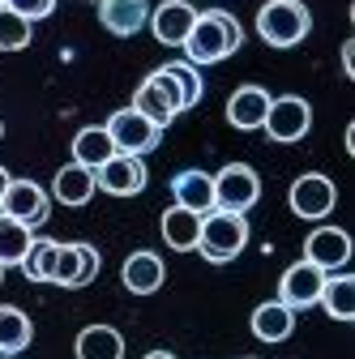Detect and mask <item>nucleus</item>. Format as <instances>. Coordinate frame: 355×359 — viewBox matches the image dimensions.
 I'll use <instances>...</instances> for the list:
<instances>
[{
  "instance_id": "nucleus-1",
  "label": "nucleus",
  "mask_w": 355,
  "mask_h": 359,
  "mask_svg": "<svg viewBox=\"0 0 355 359\" xmlns=\"http://www.w3.org/2000/svg\"><path fill=\"white\" fill-rule=\"evenodd\" d=\"M240 43H244V30L227 9H206V13H197L193 30L185 39V56H189V65H218V60L236 56Z\"/></svg>"
},
{
  "instance_id": "nucleus-2",
  "label": "nucleus",
  "mask_w": 355,
  "mask_h": 359,
  "mask_svg": "<svg viewBox=\"0 0 355 359\" xmlns=\"http://www.w3.org/2000/svg\"><path fill=\"white\" fill-rule=\"evenodd\" d=\"M248 244V218L232 214V210H210L201 214V236H197V252L210 265H227L244 252Z\"/></svg>"
},
{
  "instance_id": "nucleus-3",
  "label": "nucleus",
  "mask_w": 355,
  "mask_h": 359,
  "mask_svg": "<svg viewBox=\"0 0 355 359\" xmlns=\"http://www.w3.org/2000/svg\"><path fill=\"white\" fill-rule=\"evenodd\" d=\"M308 30H313V18L304 0H265L257 9V34L270 48H295L308 39Z\"/></svg>"
},
{
  "instance_id": "nucleus-4",
  "label": "nucleus",
  "mask_w": 355,
  "mask_h": 359,
  "mask_svg": "<svg viewBox=\"0 0 355 359\" xmlns=\"http://www.w3.org/2000/svg\"><path fill=\"white\" fill-rule=\"evenodd\" d=\"M257 201H261V175L248 163H227L214 175V210L248 214Z\"/></svg>"
},
{
  "instance_id": "nucleus-5",
  "label": "nucleus",
  "mask_w": 355,
  "mask_h": 359,
  "mask_svg": "<svg viewBox=\"0 0 355 359\" xmlns=\"http://www.w3.org/2000/svg\"><path fill=\"white\" fill-rule=\"evenodd\" d=\"M107 128V137H112V146H116V154H150L159 142H163V128H154L146 116H138L133 107H120V111H112V120L103 124Z\"/></svg>"
},
{
  "instance_id": "nucleus-6",
  "label": "nucleus",
  "mask_w": 355,
  "mask_h": 359,
  "mask_svg": "<svg viewBox=\"0 0 355 359\" xmlns=\"http://www.w3.org/2000/svg\"><path fill=\"white\" fill-rule=\"evenodd\" d=\"M265 137L279 142V146H291L300 142L308 128H313V107L300 95H283V99H270V111H265Z\"/></svg>"
},
{
  "instance_id": "nucleus-7",
  "label": "nucleus",
  "mask_w": 355,
  "mask_h": 359,
  "mask_svg": "<svg viewBox=\"0 0 355 359\" xmlns=\"http://www.w3.org/2000/svg\"><path fill=\"white\" fill-rule=\"evenodd\" d=\"M287 201H291V214H295V218H304V222H321V218L338 205V189H334L330 175L308 171V175H300L295 184H291Z\"/></svg>"
},
{
  "instance_id": "nucleus-8",
  "label": "nucleus",
  "mask_w": 355,
  "mask_h": 359,
  "mask_svg": "<svg viewBox=\"0 0 355 359\" xmlns=\"http://www.w3.org/2000/svg\"><path fill=\"white\" fill-rule=\"evenodd\" d=\"M0 214H9L18 222H26V227H43L52 214V197L43 184H34V180H9V189H5V201H0Z\"/></svg>"
},
{
  "instance_id": "nucleus-9",
  "label": "nucleus",
  "mask_w": 355,
  "mask_h": 359,
  "mask_svg": "<svg viewBox=\"0 0 355 359\" xmlns=\"http://www.w3.org/2000/svg\"><path fill=\"white\" fill-rule=\"evenodd\" d=\"M146 180H150V171H146V163L138 154H112L95 171V184L103 193H112V197H138L146 189Z\"/></svg>"
},
{
  "instance_id": "nucleus-10",
  "label": "nucleus",
  "mask_w": 355,
  "mask_h": 359,
  "mask_svg": "<svg viewBox=\"0 0 355 359\" xmlns=\"http://www.w3.org/2000/svg\"><path fill=\"white\" fill-rule=\"evenodd\" d=\"M321 287H326V269H317L313 261H295L279 278V299L291 312H300V308H313L321 299Z\"/></svg>"
},
{
  "instance_id": "nucleus-11",
  "label": "nucleus",
  "mask_w": 355,
  "mask_h": 359,
  "mask_svg": "<svg viewBox=\"0 0 355 359\" xmlns=\"http://www.w3.org/2000/svg\"><path fill=\"white\" fill-rule=\"evenodd\" d=\"M95 278H99V248L95 244H60L52 283L77 291V287H91Z\"/></svg>"
},
{
  "instance_id": "nucleus-12",
  "label": "nucleus",
  "mask_w": 355,
  "mask_h": 359,
  "mask_svg": "<svg viewBox=\"0 0 355 359\" xmlns=\"http://www.w3.org/2000/svg\"><path fill=\"white\" fill-rule=\"evenodd\" d=\"M304 261H313L317 269L334 274V269H342L351 261V236L342 227H313L304 240Z\"/></svg>"
},
{
  "instance_id": "nucleus-13",
  "label": "nucleus",
  "mask_w": 355,
  "mask_h": 359,
  "mask_svg": "<svg viewBox=\"0 0 355 359\" xmlns=\"http://www.w3.org/2000/svg\"><path fill=\"white\" fill-rule=\"evenodd\" d=\"M193 22H197V9L189 0H163L159 9H150V30L163 48H185Z\"/></svg>"
},
{
  "instance_id": "nucleus-14",
  "label": "nucleus",
  "mask_w": 355,
  "mask_h": 359,
  "mask_svg": "<svg viewBox=\"0 0 355 359\" xmlns=\"http://www.w3.org/2000/svg\"><path fill=\"white\" fill-rule=\"evenodd\" d=\"M270 90L265 86H240L236 95L227 99V124L240 128V133H253L265 124V111H270Z\"/></svg>"
},
{
  "instance_id": "nucleus-15",
  "label": "nucleus",
  "mask_w": 355,
  "mask_h": 359,
  "mask_svg": "<svg viewBox=\"0 0 355 359\" xmlns=\"http://www.w3.org/2000/svg\"><path fill=\"white\" fill-rule=\"evenodd\" d=\"M99 22L107 34L128 39L150 22V0H99Z\"/></svg>"
},
{
  "instance_id": "nucleus-16",
  "label": "nucleus",
  "mask_w": 355,
  "mask_h": 359,
  "mask_svg": "<svg viewBox=\"0 0 355 359\" xmlns=\"http://www.w3.org/2000/svg\"><path fill=\"white\" fill-rule=\"evenodd\" d=\"M159 231H163V244L175 248V252H197V236H201V214L185 210V205H167L163 218H159Z\"/></svg>"
},
{
  "instance_id": "nucleus-17",
  "label": "nucleus",
  "mask_w": 355,
  "mask_h": 359,
  "mask_svg": "<svg viewBox=\"0 0 355 359\" xmlns=\"http://www.w3.org/2000/svg\"><path fill=\"white\" fill-rule=\"evenodd\" d=\"M120 278H124V287H128L133 295H154V291L163 287V278H167L163 257L150 252V248L128 252V261H124V269H120Z\"/></svg>"
},
{
  "instance_id": "nucleus-18",
  "label": "nucleus",
  "mask_w": 355,
  "mask_h": 359,
  "mask_svg": "<svg viewBox=\"0 0 355 359\" xmlns=\"http://www.w3.org/2000/svg\"><path fill=\"white\" fill-rule=\"evenodd\" d=\"M171 197H175V205H185L193 214H210L214 210V175L197 171V167L180 171V175L171 180Z\"/></svg>"
},
{
  "instance_id": "nucleus-19",
  "label": "nucleus",
  "mask_w": 355,
  "mask_h": 359,
  "mask_svg": "<svg viewBox=\"0 0 355 359\" xmlns=\"http://www.w3.org/2000/svg\"><path fill=\"white\" fill-rule=\"evenodd\" d=\"M248 325H253V334L261 342H287L295 334V312L283 299H265V304L253 308V321Z\"/></svg>"
},
{
  "instance_id": "nucleus-20",
  "label": "nucleus",
  "mask_w": 355,
  "mask_h": 359,
  "mask_svg": "<svg viewBox=\"0 0 355 359\" xmlns=\"http://www.w3.org/2000/svg\"><path fill=\"white\" fill-rule=\"evenodd\" d=\"M95 171L91 167H81V163H69V167H60L56 171V180H52V197L60 201V205H86L95 197Z\"/></svg>"
},
{
  "instance_id": "nucleus-21",
  "label": "nucleus",
  "mask_w": 355,
  "mask_h": 359,
  "mask_svg": "<svg viewBox=\"0 0 355 359\" xmlns=\"http://www.w3.org/2000/svg\"><path fill=\"white\" fill-rule=\"evenodd\" d=\"M77 359H124V338L112 325H86L73 342Z\"/></svg>"
},
{
  "instance_id": "nucleus-22",
  "label": "nucleus",
  "mask_w": 355,
  "mask_h": 359,
  "mask_svg": "<svg viewBox=\"0 0 355 359\" xmlns=\"http://www.w3.org/2000/svg\"><path fill=\"white\" fill-rule=\"evenodd\" d=\"M112 154H116V146H112V137H107L103 124H86L77 137H73V163L91 167V171H99Z\"/></svg>"
},
{
  "instance_id": "nucleus-23",
  "label": "nucleus",
  "mask_w": 355,
  "mask_h": 359,
  "mask_svg": "<svg viewBox=\"0 0 355 359\" xmlns=\"http://www.w3.org/2000/svg\"><path fill=\"white\" fill-rule=\"evenodd\" d=\"M133 111H138V116H146L154 128H167L175 116H180V111H175V103L163 95V86H159L154 77H146V81L138 86V95H133Z\"/></svg>"
},
{
  "instance_id": "nucleus-24",
  "label": "nucleus",
  "mask_w": 355,
  "mask_h": 359,
  "mask_svg": "<svg viewBox=\"0 0 355 359\" xmlns=\"http://www.w3.org/2000/svg\"><path fill=\"white\" fill-rule=\"evenodd\" d=\"M34 330H30V317L13 304H0V355H22L30 346Z\"/></svg>"
},
{
  "instance_id": "nucleus-25",
  "label": "nucleus",
  "mask_w": 355,
  "mask_h": 359,
  "mask_svg": "<svg viewBox=\"0 0 355 359\" xmlns=\"http://www.w3.org/2000/svg\"><path fill=\"white\" fill-rule=\"evenodd\" d=\"M334 321H351L355 317V278L351 274H326L321 299H317Z\"/></svg>"
},
{
  "instance_id": "nucleus-26",
  "label": "nucleus",
  "mask_w": 355,
  "mask_h": 359,
  "mask_svg": "<svg viewBox=\"0 0 355 359\" xmlns=\"http://www.w3.org/2000/svg\"><path fill=\"white\" fill-rule=\"evenodd\" d=\"M30 244H34V231L26 227V222L0 214V269L22 265V257L30 252Z\"/></svg>"
},
{
  "instance_id": "nucleus-27",
  "label": "nucleus",
  "mask_w": 355,
  "mask_h": 359,
  "mask_svg": "<svg viewBox=\"0 0 355 359\" xmlns=\"http://www.w3.org/2000/svg\"><path fill=\"white\" fill-rule=\"evenodd\" d=\"M56 252H60L56 240H39V236H34L30 252L22 257V274H26L30 283H52V274H56Z\"/></svg>"
},
{
  "instance_id": "nucleus-28",
  "label": "nucleus",
  "mask_w": 355,
  "mask_h": 359,
  "mask_svg": "<svg viewBox=\"0 0 355 359\" xmlns=\"http://www.w3.org/2000/svg\"><path fill=\"white\" fill-rule=\"evenodd\" d=\"M30 26L34 22L18 18L13 9H0V52H22V48H30V39H34Z\"/></svg>"
},
{
  "instance_id": "nucleus-29",
  "label": "nucleus",
  "mask_w": 355,
  "mask_h": 359,
  "mask_svg": "<svg viewBox=\"0 0 355 359\" xmlns=\"http://www.w3.org/2000/svg\"><path fill=\"white\" fill-rule=\"evenodd\" d=\"M171 77H175V86H180V95H185V111L189 107H197L201 103V73H197V65H189V60H171V65H163Z\"/></svg>"
},
{
  "instance_id": "nucleus-30",
  "label": "nucleus",
  "mask_w": 355,
  "mask_h": 359,
  "mask_svg": "<svg viewBox=\"0 0 355 359\" xmlns=\"http://www.w3.org/2000/svg\"><path fill=\"white\" fill-rule=\"evenodd\" d=\"M5 9H13L26 22H43V18L56 13V0H5Z\"/></svg>"
},
{
  "instance_id": "nucleus-31",
  "label": "nucleus",
  "mask_w": 355,
  "mask_h": 359,
  "mask_svg": "<svg viewBox=\"0 0 355 359\" xmlns=\"http://www.w3.org/2000/svg\"><path fill=\"white\" fill-rule=\"evenodd\" d=\"M150 77H154V81H159V86H163V95H167V99H171V103H175V111H185V95H180V86H175V77H171V73H167V69H154V73H150Z\"/></svg>"
},
{
  "instance_id": "nucleus-32",
  "label": "nucleus",
  "mask_w": 355,
  "mask_h": 359,
  "mask_svg": "<svg viewBox=\"0 0 355 359\" xmlns=\"http://www.w3.org/2000/svg\"><path fill=\"white\" fill-rule=\"evenodd\" d=\"M342 73H347V77H355V39H347V43H342Z\"/></svg>"
},
{
  "instance_id": "nucleus-33",
  "label": "nucleus",
  "mask_w": 355,
  "mask_h": 359,
  "mask_svg": "<svg viewBox=\"0 0 355 359\" xmlns=\"http://www.w3.org/2000/svg\"><path fill=\"white\" fill-rule=\"evenodd\" d=\"M9 180H13V175H9L5 167H0V201H5V189H9Z\"/></svg>"
},
{
  "instance_id": "nucleus-34",
  "label": "nucleus",
  "mask_w": 355,
  "mask_h": 359,
  "mask_svg": "<svg viewBox=\"0 0 355 359\" xmlns=\"http://www.w3.org/2000/svg\"><path fill=\"white\" fill-rule=\"evenodd\" d=\"M142 359H175L171 351H150V355H142Z\"/></svg>"
},
{
  "instance_id": "nucleus-35",
  "label": "nucleus",
  "mask_w": 355,
  "mask_h": 359,
  "mask_svg": "<svg viewBox=\"0 0 355 359\" xmlns=\"http://www.w3.org/2000/svg\"><path fill=\"white\" fill-rule=\"evenodd\" d=\"M0 359H18V355H0Z\"/></svg>"
},
{
  "instance_id": "nucleus-36",
  "label": "nucleus",
  "mask_w": 355,
  "mask_h": 359,
  "mask_svg": "<svg viewBox=\"0 0 355 359\" xmlns=\"http://www.w3.org/2000/svg\"><path fill=\"white\" fill-rule=\"evenodd\" d=\"M0 137H5V124H0Z\"/></svg>"
},
{
  "instance_id": "nucleus-37",
  "label": "nucleus",
  "mask_w": 355,
  "mask_h": 359,
  "mask_svg": "<svg viewBox=\"0 0 355 359\" xmlns=\"http://www.w3.org/2000/svg\"><path fill=\"white\" fill-rule=\"evenodd\" d=\"M0 278H5V269H0Z\"/></svg>"
},
{
  "instance_id": "nucleus-38",
  "label": "nucleus",
  "mask_w": 355,
  "mask_h": 359,
  "mask_svg": "<svg viewBox=\"0 0 355 359\" xmlns=\"http://www.w3.org/2000/svg\"><path fill=\"white\" fill-rule=\"evenodd\" d=\"M0 9H5V0H0Z\"/></svg>"
}]
</instances>
